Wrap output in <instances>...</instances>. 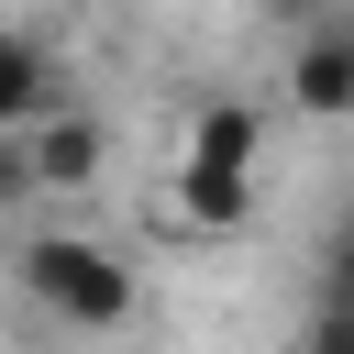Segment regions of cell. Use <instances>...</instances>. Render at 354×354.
Here are the masks:
<instances>
[{
	"label": "cell",
	"mask_w": 354,
	"mask_h": 354,
	"mask_svg": "<svg viewBox=\"0 0 354 354\" xmlns=\"http://www.w3.org/2000/svg\"><path fill=\"white\" fill-rule=\"evenodd\" d=\"M254 11H266V22H277V33H299V22H321V11H332V0H254Z\"/></svg>",
	"instance_id": "30bf717a"
},
{
	"label": "cell",
	"mask_w": 354,
	"mask_h": 354,
	"mask_svg": "<svg viewBox=\"0 0 354 354\" xmlns=\"http://www.w3.org/2000/svg\"><path fill=\"white\" fill-rule=\"evenodd\" d=\"M288 111H310V122H354V0H332L321 22L288 33Z\"/></svg>",
	"instance_id": "3957f363"
},
{
	"label": "cell",
	"mask_w": 354,
	"mask_h": 354,
	"mask_svg": "<svg viewBox=\"0 0 354 354\" xmlns=\"http://www.w3.org/2000/svg\"><path fill=\"white\" fill-rule=\"evenodd\" d=\"M188 155H210V166H254V155H266V111H254V100H199Z\"/></svg>",
	"instance_id": "5b68a950"
},
{
	"label": "cell",
	"mask_w": 354,
	"mask_h": 354,
	"mask_svg": "<svg viewBox=\"0 0 354 354\" xmlns=\"http://www.w3.org/2000/svg\"><path fill=\"white\" fill-rule=\"evenodd\" d=\"M22 199H44V188H33V155H22V133H0V210H22Z\"/></svg>",
	"instance_id": "52a82bcc"
},
{
	"label": "cell",
	"mask_w": 354,
	"mask_h": 354,
	"mask_svg": "<svg viewBox=\"0 0 354 354\" xmlns=\"http://www.w3.org/2000/svg\"><path fill=\"white\" fill-rule=\"evenodd\" d=\"M22 299H33L44 321H66V332H122L133 299H144V277H133V254L100 243V232H33V243H22Z\"/></svg>",
	"instance_id": "6da1fadb"
},
{
	"label": "cell",
	"mask_w": 354,
	"mask_h": 354,
	"mask_svg": "<svg viewBox=\"0 0 354 354\" xmlns=\"http://www.w3.org/2000/svg\"><path fill=\"white\" fill-rule=\"evenodd\" d=\"M288 354H354V310H310V332Z\"/></svg>",
	"instance_id": "ba28073f"
},
{
	"label": "cell",
	"mask_w": 354,
	"mask_h": 354,
	"mask_svg": "<svg viewBox=\"0 0 354 354\" xmlns=\"http://www.w3.org/2000/svg\"><path fill=\"white\" fill-rule=\"evenodd\" d=\"M321 310H354V221H343V243H332V266H321Z\"/></svg>",
	"instance_id": "9c48e42d"
},
{
	"label": "cell",
	"mask_w": 354,
	"mask_h": 354,
	"mask_svg": "<svg viewBox=\"0 0 354 354\" xmlns=\"http://www.w3.org/2000/svg\"><path fill=\"white\" fill-rule=\"evenodd\" d=\"M44 100H55V66H44V44L0 33V133H22V122H33Z\"/></svg>",
	"instance_id": "8992f818"
},
{
	"label": "cell",
	"mask_w": 354,
	"mask_h": 354,
	"mask_svg": "<svg viewBox=\"0 0 354 354\" xmlns=\"http://www.w3.org/2000/svg\"><path fill=\"white\" fill-rule=\"evenodd\" d=\"M22 155H33V188H44V199H88L100 166H111V122L77 111V100H44V111L22 122Z\"/></svg>",
	"instance_id": "7a4b0ae2"
},
{
	"label": "cell",
	"mask_w": 354,
	"mask_h": 354,
	"mask_svg": "<svg viewBox=\"0 0 354 354\" xmlns=\"http://www.w3.org/2000/svg\"><path fill=\"white\" fill-rule=\"evenodd\" d=\"M254 210V166H210V155H177V221L199 232H232Z\"/></svg>",
	"instance_id": "277c9868"
}]
</instances>
